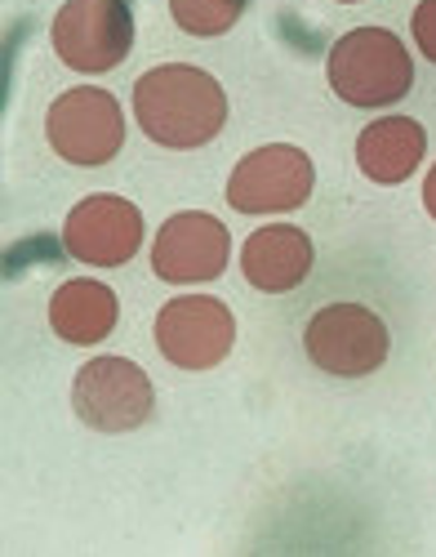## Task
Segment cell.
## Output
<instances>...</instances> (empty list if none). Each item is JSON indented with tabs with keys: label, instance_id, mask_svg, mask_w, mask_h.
<instances>
[{
	"label": "cell",
	"instance_id": "1",
	"mask_svg": "<svg viewBox=\"0 0 436 557\" xmlns=\"http://www.w3.org/2000/svg\"><path fill=\"white\" fill-rule=\"evenodd\" d=\"M134 121L161 148H205L227 125V95L210 72L191 63H165L138 76Z\"/></svg>",
	"mask_w": 436,
	"mask_h": 557
},
{
	"label": "cell",
	"instance_id": "2",
	"mask_svg": "<svg viewBox=\"0 0 436 557\" xmlns=\"http://www.w3.org/2000/svg\"><path fill=\"white\" fill-rule=\"evenodd\" d=\"M329 89L348 108H393L410 95L414 63L397 32L387 27H352L329 50Z\"/></svg>",
	"mask_w": 436,
	"mask_h": 557
},
{
	"label": "cell",
	"instance_id": "3",
	"mask_svg": "<svg viewBox=\"0 0 436 557\" xmlns=\"http://www.w3.org/2000/svg\"><path fill=\"white\" fill-rule=\"evenodd\" d=\"M387 326L365 304H325L303 326V348L334 380H361L387 361Z\"/></svg>",
	"mask_w": 436,
	"mask_h": 557
},
{
	"label": "cell",
	"instance_id": "4",
	"mask_svg": "<svg viewBox=\"0 0 436 557\" xmlns=\"http://www.w3.org/2000/svg\"><path fill=\"white\" fill-rule=\"evenodd\" d=\"M45 134L67 165H108L125 148V112L108 89L76 85L45 112Z\"/></svg>",
	"mask_w": 436,
	"mask_h": 557
},
{
	"label": "cell",
	"instance_id": "5",
	"mask_svg": "<svg viewBox=\"0 0 436 557\" xmlns=\"http://www.w3.org/2000/svg\"><path fill=\"white\" fill-rule=\"evenodd\" d=\"M152 380L125 357H94L76 370L72 410L94 433H134L152 420Z\"/></svg>",
	"mask_w": 436,
	"mask_h": 557
},
{
	"label": "cell",
	"instance_id": "6",
	"mask_svg": "<svg viewBox=\"0 0 436 557\" xmlns=\"http://www.w3.org/2000/svg\"><path fill=\"white\" fill-rule=\"evenodd\" d=\"M54 54L85 76L112 72L129 59L134 45V14L125 0H67L50 27Z\"/></svg>",
	"mask_w": 436,
	"mask_h": 557
},
{
	"label": "cell",
	"instance_id": "7",
	"mask_svg": "<svg viewBox=\"0 0 436 557\" xmlns=\"http://www.w3.org/2000/svg\"><path fill=\"white\" fill-rule=\"evenodd\" d=\"M312 157L289 144H267L240 157L227 178V201L236 214H285L299 210L312 197Z\"/></svg>",
	"mask_w": 436,
	"mask_h": 557
},
{
	"label": "cell",
	"instance_id": "8",
	"mask_svg": "<svg viewBox=\"0 0 436 557\" xmlns=\"http://www.w3.org/2000/svg\"><path fill=\"white\" fill-rule=\"evenodd\" d=\"M236 344V317L214 295H178L157 312V348L178 370H214Z\"/></svg>",
	"mask_w": 436,
	"mask_h": 557
},
{
	"label": "cell",
	"instance_id": "9",
	"mask_svg": "<svg viewBox=\"0 0 436 557\" xmlns=\"http://www.w3.org/2000/svg\"><path fill=\"white\" fill-rule=\"evenodd\" d=\"M227 259H232L227 227L201 210L170 214L157 232V246H152V272L170 286L214 282V276H223Z\"/></svg>",
	"mask_w": 436,
	"mask_h": 557
},
{
	"label": "cell",
	"instance_id": "10",
	"mask_svg": "<svg viewBox=\"0 0 436 557\" xmlns=\"http://www.w3.org/2000/svg\"><path fill=\"white\" fill-rule=\"evenodd\" d=\"M142 246V214L125 197H85L63 223V250L89 268H121Z\"/></svg>",
	"mask_w": 436,
	"mask_h": 557
},
{
	"label": "cell",
	"instance_id": "11",
	"mask_svg": "<svg viewBox=\"0 0 436 557\" xmlns=\"http://www.w3.org/2000/svg\"><path fill=\"white\" fill-rule=\"evenodd\" d=\"M240 272L263 295L299 290L312 272V237L295 223H267L254 227L240 246Z\"/></svg>",
	"mask_w": 436,
	"mask_h": 557
},
{
	"label": "cell",
	"instance_id": "12",
	"mask_svg": "<svg viewBox=\"0 0 436 557\" xmlns=\"http://www.w3.org/2000/svg\"><path fill=\"white\" fill-rule=\"evenodd\" d=\"M427 152V134L410 116H383L370 121L357 138V165L370 183H406Z\"/></svg>",
	"mask_w": 436,
	"mask_h": 557
},
{
	"label": "cell",
	"instance_id": "13",
	"mask_svg": "<svg viewBox=\"0 0 436 557\" xmlns=\"http://www.w3.org/2000/svg\"><path fill=\"white\" fill-rule=\"evenodd\" d=\"M116 317H121V304H116L112 286L89 282V276H72V282H63L54 290V299H50V326H54V335L76 344V348L103 344L116 331Z\"/></svg>",
	"mask_w": 436,
	"mask_h": 557
},
{
	"label": "cell",
	"instance_id": "14",
	"mask_svg": "<svg viewBox=\"0 0 436 557\" xmlns=\"http://www.w3.org/2000/svg\"><path fill=\"white\" fill-rule=\"evenodd\" d=\"M250 0H170V18L187 36H223L240 23Z\"/></svg>",
	"mask_w": 436,
	"mask_h": 557
},
{
	"label": "cell",
	"instance_id": "15",
	"mask_svg": "<svg viewBox=\"0 0 436 557\" xmlns=\"http://www.w3.org/2000/svg\"><path fill=\"white\" fill-rule=\"evenodd\" d=\"M414 45L427 63H436V0H419L414 5Z\"/></svg>",
	"mask_w": 436,
	"mask_h": 557
},
{
	"label": "cell",
	"instance_id": "16",
	"mask_svg": "<svg viewBox=\"0 0 436 557\" xmlns=\"http://www.w3.org/2000/svg\"><path fill=\"white\" fill-rule=\"evenodd\" d=\"M423 206H427V214L436 219V165H432L427 178H423Z\"/></svg>",
	"mask_w": 436,
	"mask_h": 557
},
{
	"label": "cell",
	"instance_id": "17",
	"mask_svg": "<svg viewBox=\"0 0 436 557\" xmlns=\"http://www.w3.org/2000/svg\"><path fill=\"white\" fill-rule=\"evenodd\" d=\"M338 5H357V0H338Z\"/></svg>",
	"mask_w": 436,
	"mask_h": 557
}]
</instances>
